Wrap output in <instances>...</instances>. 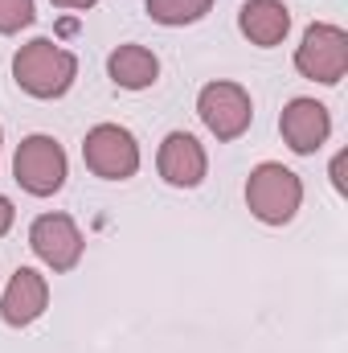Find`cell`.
<instances>
[{"label": "cell", "instance_id": "obj_1", "mask_svg": "<svg viewBox=\"0 0 348 353\" xmlns=\"http://www.w3.org/2000/svg\"><path fill=\"white\" fill-rule=\"evenodd\" d=\"M12 74H17V83L29 90V94H37V99H58V94L70 90L74 74H78V62H74V54H66V50H58L54 41L37 37V41H29V46L17 54Z\"/></svg>", "mask_w": 348, "mask_h": 353}, {"label": "cell", "instance_id": "obj_2", "mask_svg": "<svg viewBox=\"0 0 348 353\" xmlns=\"http://www.w3.org/2000/svg\"><path fill=\"white\" fill-rule=\"evenodd\" d=\"M246 201H250V214L259 222H270V226H283L295 218L299 201H303V185L299 176L283 165H259L250 173V185H246Z\"/></svg>", "mask_w": 348, "mask_h": 353}, {"label": "cell", "instance_id": "obj_3", "mask_svg": "<svg viewBox=\"0 0 348 353\" xmlns=\"http://www.w3.org/2000/svg\"><path fill=\"white\" fill-rule=\"evenodd\" d=\"M295 66L312 83H340L348 70V37L336 25H312L295 50Z\"/></svg>", "mask_w": 348, "mask_h": 353}, {"label": "cell", "instance_id": "obj_4", "mask_svg": "<svg viewBox=\"0 0 348 353\" xmlns=\"http://www.w3.org/2000/svg\"><path fill=\"white\" fill-rule=\"evenodd\" d=\"M17 181L21 189H29L33 197H50L62 189L66 181V152L58 140L50 136H29L21 148H17Z\"/></svg>", "mask_w": 348, "mask_h": 353}, {"label": "cell", "instance_id": "obj_5", "mask_svg": "<svg viewBox=\"0 0 348 353\" xmlns=\"http://www.w3.org/2000/svg\"><path fill=\"white\" fill-rule=\"evenodd\" d=\"M83 157H87L90 173L107 176V181H123L140 169V148H135V136L119 123H98L83 144Z\"/></svg>", "mask_w": 348, "mask_h": 353}, {"label": "cell", "instance_id": "obj_6", "mask_svg": "<svg viewBox=\"0 0 348 353\" xmlns=\"http://www.w3.org/2000/svg\"><path fill=\"white\" fill-rule=\"evenodd\" d=\"M197 111L205 119V128L217 136V140H238L246 128H250V94L234 83H209L197 99Z\"/></svg>", "mask_w": 348, "mask_h": 353}, {"label": "cell", "instance_id": "obj_7", "mask_svg": "<svg viewBox=\"0 0 348 353\" xmlns=\"http://www.w3.org/2000/svg\"><path fill=\"white\" fill-rule=\"evenodd\" d=\"M29 243H33L37 259H45L54 271H70L83 255V234L66 214H41L29 230Z\"/></svg>", "mask_w": 348, "mask_h": 353}, {"label": "cell", "instance_id": "obj_8", "mask_svg": "<svg viewBox=\"0 0 348 353\" xmlns=\"http://www.w3.org/2000/svg\"><path fill=\"white\" fill-rule=\"evenodd\" d=\"M279 128H283V140L295 152H316L328 140L332 119H328L324 103H316V99H291L287 111H283V119H279Z\"/></svg>", "mask_w": 348, "mask_h": 353}, {"label": "cell", "instance_id": "obj_9", "mask_svg": "<svg viewBox=\"0 0 348 353\" xmlns=\"http://www.w3.org/2000/svg\"><path fill=\"white\" fill-rule=\"evenodd\" d=\"M45 300H50L45 279H41L33 267H21V271L12 275L4 300H0V316H4L8 325H17V329H21V325H33V321L45 312Z\"/></svg>", "mask_w": 348, "mask_h": 353}, {"label": "cell", "instance_id": "obj_10", "mask_svg": "<svg viewBox=\"0 0 348 353\" xmlns=\"http://www.w3.org/2000/svg\"><path fill=\"white\" fill-rule=\"evenodd\" d=\"M160 176L168 185H180V189L201 185V176H205V148L188 132H173L160 144Z\"/></svg>", "mask_w": 348, "mask_h": 353}, {"label": "cell", "instance_id": "obj_11", "mask_svg": "<svg viewBox=\"0 0 348 353\" xmlns=\"http://www.w3.org/2000/svg\"><path fill=\"white\" fill-rule=\"evenodd\" d=\"M291 29V12L279 0H246L242 4V33L254 46H279Z\"/></svg>", "mask_w": 348, "mask_h": 353}, {"label": "cell", "instance_id": "obj_12", "mask_svg": "<svg viewBox=\"0 0 348 353\" xmlns=\"http://www.w3.org/2000/svg\"><path fill=\"white\" fill-rule=\"evenodd\" d=\"M107 70H111V79H115L119 87L144 90V87H152V83H156L160 62H156V54H152V50H144V46H119V50L111 54Z\"/></svg>", "mask_w": 348, "mask_h": 353}, {"label": "cell", "instance_id": "obj_13", "mask_svg": "<svg viewBox=\"0 0 348 353\" xmlns=\"http://www.w3.org/2000/svg\"><path fill=\"white\" fill-rule=\"evenodd\" d=\"M209 4L213 0H148V12L160 25H188V21H201Z\"/></svg>", "mask_w": 348, "mask_h": 353}, {"label": "cell", "instance_id": "obj_14", "mask_svg": "<svg viewBox=\"0 0 348 353\" xmlns=\"http://www.w3.org/2000/svg\"><path fill=\"white\" fill-rule=\"evenodd\" d=\"M33 25V0H0V33H17Z\"/></svg>", "mask_w": 348, "mask_h": 353}, {"label": "cell", "instance_id": "obj_15", "mask_svg": "<svg viewBox=\"0 0 348 353\" xmlns=\"http://www.w3.org/2000/svg\"><path fill=\"white\" fill-rule=\"evenodd\" d=\"M8 226H12V201H8V197H0V234H4Z\"/></svg>", "mask_w": 348, "mask_h": 353}, {"label": "cell", "instance_id": "obj_16", "mask_svg": "<svg viewBox=\"0 0 348 353\" xmlns=\"http://www.w3.org/2000/svg\"><path fill=\"white\" fill-rule=\"evenodd\" d=\"M332 185L345 193V157H336V161H332Z\"/></svg>", "mask_w": 348, "mask_h": 353}, {"label": "cell", "instance_id": "obj_17", "mask_svg": "<svg viewBox=\"0 0 348 353\" xmlns=\"http://www.w3.org/2000/svg\"><path fill=\"white\" fill-rule=\"evenodd\" d=\"M54 4H58V8H90L94 0H54Z\"/></svg>", "mask_w": 348, "mask_h": 353}]
</instances>
